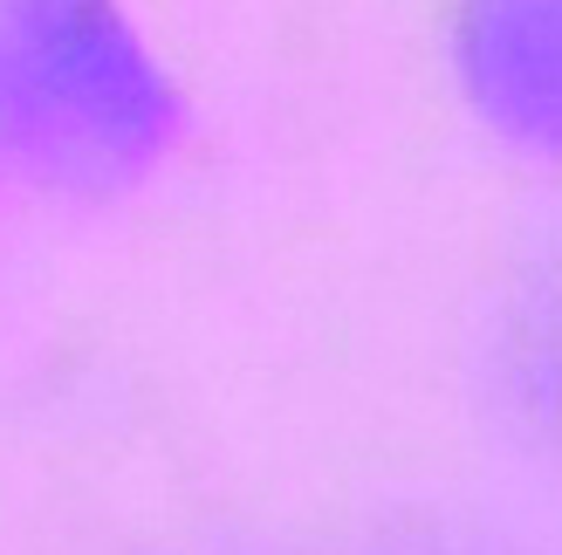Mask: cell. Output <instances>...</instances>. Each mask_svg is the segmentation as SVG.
<instances>
[{"mask_svg": "<svg viewBox=\"0 0 562 555\" xmlns=\"http://www.w3.org/2000/svg\"><path fill=\"white\" fill-rule=\"evenodd\" d=\"M179 103L117 0H0V151L55 192H117Z\"/></svg>", "mask_w": 562, "mask_h": 555, "instance_id": "obj_1", "label": "cell"}, {"mask_svg": "<svg viewBox=\"0 0 562 555\" xmlns=\"http://www.w3.org/2000/svg\"><path fill=\"white\" fill-rule=\"evenodd\" d=\"M467 82L494 124L555 137L562 110V8L555 0H473L460 27Z\"/></svg>", "mask_w": 562, "mask_h": 555, "instance_id": "obj_2", "label": "cell"}]
</instances>
